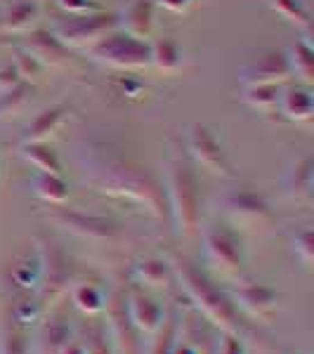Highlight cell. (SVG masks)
I'll use <instances>...</instances> for the list:
<instances>
[{"label":"cell","instance_id":"1","mask_svg":"<svg viewBox=\"0 0 314 354\" xmlns=\"http://www.w3.org/2000/svg\"><path fill=\"white\" fill-rule=\"evenodd\" d=\"M73 161L81 170V180L95 192L140 205L154 220H163L168 215L161 180L111 142H81L73 151Z\"/></svg>","mask_w":314,"mask_h":354},{"label":"cell","instance_id":"2","mask_svg":"<svg viewBox=\"0 0 314 354\" xmlns=\"http://www.w3.org/2000/svg\"><path fill=\"white\" fill-rule=\"evenodd\" d=\"M170 267H173L175 279H180L185 293L196 302V307L208 317V322L220 326L225 333H237V335H241L248 328L241 312H239V307L234 305L232 295L227 290H222L220 286H215L190 260L173 258L170 260Z\"/></svg>","mask_w":314,"mask_h":354},{"label":"cell","instance_id":"3","mask_svg":"<svg viewBox=\"0 0 314 354\" xmlns=\"http://www.w3.org/2000/svg\"><path fill=\"white\" fill-rule=\"evenodd\" d=\"M165 168V203L168 215L178 234H194L201 227V194L198 180L190 158L180 151H170L163 163Z\"/></svg>","mask_w":314,"mask_h":354},{"label":"cell","instance_id":"4","mask_svg":"<svg viewBox=\"0 0 314 354\" xmlns=\"http://www.w3.org/2000/svg\"><path fill=\"white\" fill-rule=\"evenodd\" d=\"M90 57L97 64L113 68V71H142L151 66L149 43L123 33L121 28L107 33L100 43L90 48Z\"/></svg>","mask_w":314,"mask_h":354},{"label":"cell","instance_id":"5","mask_svg":"<svg viewBox=\"0 0 314 354\" xmlns=\"http://www.w3.org/2000/svg\"><path fill=\"white\" fill-rule=\"evenodd\" d=\"M203 253L208 265L222 277L237 279L243 274L246 267V248H243V239L234 227L215 222V225L203 227Z\"/></svg>","mask_w":314,"mask_h":354},{"label":"cell","instance_id":"6","mask_svg":"<svg viewBox=\"0 0 314 354\" xmlns=\"http://www.w3.org/2000/svg\"><path fill=\"white\" fill-rule=\"evenodd\" d=\"M118 28V15L113 12H95V15H66L64 19L55 21L50 33L64 45L66 50H90L100 43L107 33Z\"/></svg>","mask_w":314,"mask_h":354},{"label":"cell","instance_id":"7","mask_svg":"<svg viewBox=\"0 0 314 354\" xmlns=\"http://www.w3.org/2000/svg\"><path fill=\"white\" fill-rule=\"evenodd\" d=\"M187 153H190L198 165H203L208 173L227 177V180L237 177L225 147L220 145V140L213 135V130H210L208 125H201V123L190 125V130H187Z\"/></svg>","mask_w":314,"mask_h":354},{"label":"cell","instance_id":"8","mask_svg":"<svg viewBox=\"0 0 314 354\" xmlns=\"http://www.w3.org/2000/svg\"><path fill=\"white\" fill-rule=\"evenodd\" d=\"M38 267H41V283L45 298H59L71 283V258L59 243L50 239H38Z\"/></svg>","mask_w":314,"mask_h":354},{"label":"cell","instance_id":"9","mask_svg":"<svg viewBox=\"0 0 314 354\" xmlns=\"http://www.w3.org/2000/svg\"><path fill=\"white\" fill-rule=\"evenodd\" d=\"M48 218L59 227H64L66 232L76 234L81 239H90V241H116L121 236V227L116 222L100 218V215L81 213V210H68L55 205V210Z\"/></svg>","mask_w":314,"mask_h":354},{"label":"cell","instance_id":"10","mask_svg":"<svg viewBox=\"0 0 314 354\" xmlns=\"http://www.w3.org/2000/svg\"><path fill=\"white\" fill-rule=\"evenodd\" d=\"M222 210L234 225L241 227H265L274 220L272 208L260 194L250 189H234L222 196Z\"/></svg>","mask_w":314,"mask_h":354},{"label":"cell","instance_id":"11","mask_svg":"<svg viewBox=\"0 0 314 354\" xmlns=\"http://www.w3.org/2000/svg\"><path fill=\"white\" fill-rule=\"evenodd\" d=\"M107 319H109V340L113 354H140V330L133 326L125 310V293L116 290L109 305H104Z\"/></svg>","mask_w":314,"mask_h":354},{"label":"cell","instance_id":"12","mask_svg":"<svg viewBox=\"0 0 314 354\" xmlns=\"http://www.w3.org/2000/svg\"><path fill=\"white\" fill-rule=\"evenodd\" d=\"M290 81V68L284 53H265L255 62H248L239 68L241 88L250 85H284Z\"/></svg>","mask_w":314,"mask_h":354},{"label":"cell","instance_id":"13","mask_svg":"<svg viewBox=\"0 0 314 354\" xmlns=\"http://www.w3.org/2000/svg\"><path fill=\"white\" fill-rule=\"evenodd\" d=\"M230 295L234 305L239 307V312H246L250 317H258V319L272 317L279 302V293L272 286L260 281H246V279H241L239 286L232 288Z\"/></svg>","mask_w":314,"mask_h":354},{"label":"cell","instance_id":"14","mask_svg":"<svg viewBox=\"0 0 314 354\" xmlns=\"http://www.w3.org/2000/svg\"><path fill=\"white\" fill-rule=\"evenodd\" d=\"M156 10L154 0H130L118 15V28L128 36L149 43L156 31Z\"/></svg>","mask_w":314,"mask_h":354},{"label":"cell","instance_id":"15","mask_svg":"<svg viewBox=\"0 0 314 354\" xmlns=\"http://www.w3.org/2000/svg\"><path fill=\"white\" fill-rule=\"evenodd\" d=\"M125 310L133 322V326L140 330L142 335H156V330L163 324V310L156 300L145 295L140 288H133L125 295Z\"/></svg>","mask_w":314,"mask_h":354},{"label":"cell","instance_id":"16","mask_svg":"<svg viewBox=\"0 0 314 354\" xmlns=\"http://www.w3.org/2000/svg\"><path fill=\"white\" fill-rule=\"evenodd\" d=\"M24 50L31 57H36L45 68H57L64 66L68 59V50L62 45L57 38L50 33V28H36V31H28V38L24 43Z\"/></svg>","mask_w":314,"mask_h":354},{"label":"cell","instance_id":"17","mask_svg":"<svg viewBox=\"0 0 314 354\" xmlns=\"http://www.w3.org/2000/svg\"><path fill=\"white\" fill-rule=\"evenodd\" d=\"M66 118H68V106H64V104L48 106V109L36 113V116L26 123V128L21 130L19 145H28V142H48L50 137H55L59 133V128L66 123Z\"/></svg>","mask_w":314,"mask_h":354},{"label":"cell","instance_id":"18","mask_svg":"<svg viewBox=\"0 0 314 354\" xmlns=\"http://www.w3.org/2000/svg\"><path fill=\"white\" fill-rule=\"evenodd\" d=\"M277 111L290 123H310L314 118V97L307 85H290L279 93Z\"/></svg>","mask_w":314,"mask_h":354},{"label":"cell","instance_id":"19","mask_svg":"<svg viewBox=\"0 0 314 354\" xmlns=\"http://www.w3.org/2000/svg\"><path fill=\"white\" fill-rule=\"evenodd\" d=\"M284 187L286 196L293 201L310 203L314 196V161L312 156H300L288 165L284 175Z\"/></svg>","mask_w":314,"mask_h":354},{"label":"cell","instance_id":"20","mask_svg":"<svg viewBox=\"0 0 314 354\" xmlns=\"http://www.w3.org/2000/svg\"><path fill=\"white\" fill-rule=\"evenodd\" d=\"M41 5L36 0H12L0 12V31L3 33H28L38 24Z\"/></svg>","mask_w":314,"mask_h":354},{"label":"cell","instance_id":"21","mask_svg":"<svg viewBox=\"0 0 314 354\" xmlns=\"http://www.w3.org/2000/svg\"><path fill=\"white\" fill-rule=\"evenodd\" d=\"M149 50H151V66L158 68L161 73L175 76V73H180L185 68V50L173 38L149 41Z\"/></svg>","mask_w":314,"mask_h":354},{"label":"cell","instance_id":"22","mask_svg":"<svg viewBox=\"0 0 314 354\" xmlns=\"http://www.w3.org/2000/svg\"><path fill=\"white\" fill-rule=\"evenodd\" d=\"M19 153L28 165H33V168L38 170V173L64 175L59 156H57V151L48 145V142H28V145H19Z\"/></svg>","mask_w":314,"mask_h":354},{"label":"cell","instance_id":"23","mask_svg":"<svg viewBox=\"0 0 314 354\" xmlns=\"http://www.w3.org/2000/svg\"><path fill=\"white\" fill-rule=\"evenodd\" d=\"M286 62L290 68V78H298L302 85L314 83V48L307 41H295L286 50Z\"/></svg>","mask_w":314,"mask_h":354},{"label":"cell","instance_id":"24","mask_svg":"<svg viewBox=\"0 0 314 354\" xmlns=\"http://www.w3.org/2000/svg\"><path fill=\"white\" fill-rule=\"evenodd\" d=\"M135 279L145 286H154V288H161L168 286L170 281L175 279L173 267H170V260H161V258H145L140 260L133 267Z\"/></svg>","mask_w":314,"mask_h":354},{"label":"cell","instance_id":"25","mask_svg":"<svg viewBox=\"0 0 314 354\" xmlns=\"http://www.w3.org/2000/svg\"><path fill=\"white\" fill-rule=\"evenodd\" d=\"M33 192H36L38 198H43L50 205H62L68 198V185L64 182V175L38 173L33 177Z\"/></svg>","mask_w":314,"mask_h":354},{"label":"cell","instance_id":"26","mask_svg":"<svg viewBox=\"0 0 314 354\" xmlns=\"http://www.w3.org/2000/svg\"><path fill=\"white\" fill-rule=\"evenodd\" d=\"M279 93H281V85H250V88H243L241 100L253 111L272 113L277 111Z\"/></svg>","mask_w":314,"mask_h":354},{"label":"cell","instance_id":"27","mask_svg":"<svg viewBox=\"0 0 314 354\" xmlns=\"http://www.w3.org/2000/svg\"><path fill=\"white\" fill-rule=\"evenodd\" d=\"M31 85L26 81L19 83L12 90H0V118H10L21 113L31 102Z\"/></svg>","mask_w":314,"mask_h":354},{"label":"cell","instance_id":"28","mask_svg":"<svg viewBox=\"0 0 314 354\" xmlns=\"http://www.w3.org/2000/svg\"><path fill=\"white\" fill-rule=\"evenodd\" d=\"M71 300H73V305L78 307L81 312L85 314H100V312H104V295H102V290L93 286V283H78V286H73L71 290Z\"/></svg>","mask_w":314,"mask_h":354},{"label":"cell","instance_id":"29","mask_svg":"<svg viewBox=\"0 0 314 354\" xmlns=\"http://www.w3.org/2000/svg\"><path fill=\"white\" fill-rule=\"evenodd\" d=\"M270 8L277 12L281 19H286L288 24H295V26H302L307 28L310 26V12L307 8L302 5V0H267Z\"/></svg>","mask_w":314,"mask_h":354},{"label":"cell","instance_id":"30","mask_svg":"<svg viewBox=\"0 0 314 354\" xmlns=\"http://www.w3.org/2000/svg\"><path fill=\"white\" fill-rule=\"evenodd\" d=\"M0 354H28V335L26 326L10 324L0 335Z\"/></svg>","mask_w":314,"mask_h":354},{"label":"cell","instance_id":"31","mask_svg":"<svg viewBox=\"0 0 314 354\" xmlns=\"http://www.w3.org/2000/svg\"><path fill=\"white\" fill-rule=\"evenodd\" d=\"M12 281L19 286L21 290H36L38 283H41V267H38V258L36 260H24L19 265L12 267Z\"/></svg>","mask_w":314,"mask_h":354},{"label":"cell","instance_id":"32","mask_svg":"<svg viewBox=\"0 0 314 354\" xmlns=\"http://www.w3.org/2000/svg\"><path fill=\"white\" fill-rule=\"evenodd\" d=\"M81 345H83L85 354H113L111 340L102 326H85Z\"/></svg>","mask_w":314,"mask_h":354},{"label":"cell","instance_id":"33","mask_svg":"<svg viewBox=\"0 0 314 354\" xmlns=\"http://www.w3.org/2000/svg\"><path fill=\"white\" fill-rule=\"evenodd\" d=\"M156 335L158 338L154 340L151 354H173V345H175V340H178V322H175V319H163Z\"/></svg>","mask_w":314,"mask_h":354},{"label":"cell","instance_id":"34","mask_svg":"<svg viewBox=\"0 0 314 354\" xmlns=\"http://www.w3.org/2000/svg\"><path fill=\"white\" fill-rule=\"evenodd\" d=\"M293 253L302 262L305 270H312L314 262V234L312 230H302L293 236Z\"/></svg>","mask_w":314,"mask_h":354},{"label":"cell","instance_id":"35","mask_svg":"<svg viewBox=\"0 0 314 354\" xmlns=\"http://www.w3.org/2000/svg\"><path fill=\"white\" fill-rule=\"evenodd\" d=\"M71 340V328L64 319H53V322L45 326V345L50 347V352H57L64 342Z\"/></svg>","mask_w":314,"mask_h":354},{"label":"cell","instance_id":"36","mask_svg":"<svg viewBox=\"0 0 314 354\" xmlns=\"http://www.w3.org/2000/svg\"><path fill=\"white\" fill-rule=\"evenodd\" d=\"M15 68L21 76V81H26V83H28V78H36L45 71V66L41 64V62H38L36 57L28 55L24 48L15 50Z\"/></svg>","mask_w":314,"mask_h":354},{"label":"cell","instance_id":"37","mask_svg":"<svg viewBox=\"0 0 314 354\" xmlns=\"http://www.w3.org/2000/svg\"><path fill=\"white\" fill-rule=\"evenodd\" d=\"M41 314L43 307L38 300H21L15 307V322L21 324V326H31V324H36L41 319Z\"/></svg>","mask_w":314,"mask_h":354},{"label":"cell","instance_id":"38","mask_svg":"<svg viewBox=\"0 0 314 354\" xmlns=\"http://www.w3.org/2000/svg\"><path fill=\"white\" fill-rule=\"evenodd\" d=\"M57 5H59V10L64 15H95V12H102V5L97 3V0H57Z\"/></svg>","mask_w":314,"mask_h":354},{"label":"cell","instance_id":"39","mask_svg":"<svg viewBox=\"0 0 314 354\" xmlns=\"http://www.w3.org/2000/svg\"><path fill=\"white\" fill-rule=\"evenodd\" d=\"M215 354H246V342L237 333H225Z\"/></svg>","mask_w":314,"mask_h":354},{"label":"cell","instance_id":"40","mask_svg":"<svg viewBox=\"0 0 314 354\" xmlns=\"http://www.w3.org/2000/svg\"><path fill=\"white\" fill-rule=\"evenodd\" d=\"M19 83H24V81H21V76L17 73L15 64H8V66L0 68V90H12Z\"/></svg>","mask_w":314,"mask_h":354},{"label":"cell","instance_id":"41","mask_svg":"<svg viewBox=\"0 0 314 354\" xmlns=\"http://www.w3.org/2000/svg\"><path fill=\"white\" fill-rule=\"evenodd\" d=\"M154 3H156V8H163L173 15H185L192 8L194 0H154Z\"/></svg>","mask_w":314,"mask_h":354},{"label":"cell","instance_id":"42","mask_svg":"<svg viewBox=\"0 0 314 354\" xmlns=\"http://www.w3.org/2000/svg\"><path fill=\"white\" fill-rule=\"evenodd\" d=\"M55 354H85V350H83V345L78 340H68V342H64V345L59 347Z\"/></svg>","mask_w":314,"mask_h":354},{"label":"cell","instance_id":"43","mask_svg":"<svg viewBox=\"0 0 314 354\" xmlns=\"http://www.w3.org/2000/svg\"><path fill=\"white\" fill-rule=\"evenodd\" d=\"M173 354H198V347L196 345H192V342H178L175 340V345H173Z\"/></svg>","mask_w":314,"mask_h":354},{"label":"cell","instance_id":"44","mask_svg":"<svg viewBox=\"0 0 314 354\" xmlns=\"http://www.w3.org/2000/svg\"><path fill=\"white\" fill-rule=\"evenodd\" d=\"M36 3H38V5H41V3H48V0H36Z\"/></svg>","mask_w":314,"mask_h":354},{"label":"cell","instance_id":"45","mask_svg":"<svg viewBox=\"0 0 314 354\" xmlns=\"http://www.w3.org/2000/svg\"><path fill=\"white\" fill-rule=\"evenodd\" d=\"M0 156H3V153H0Z\"/></svg>","mask_w":314,"mask_h":354}]
</instances>
